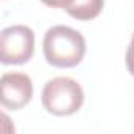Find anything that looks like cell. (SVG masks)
Returning a JSON list of instances; mask_svg holds the SVG:
<instances>
[{
	"label": "cell",
	"mask_w": 134,
	"mask_h": 134,
	"mask_svg": "<svg viewBox=\"0 0 134 134\" xmlns=\"http://www.w3.org/2000/svg\"><path fill=\"white\" fill-rule=\"evenodd\" d=\"M85 38L68 25H54L44 33L43 52L46 62L55 68H73L85 55Z\"/></svg>",
	"instance_id": "obj_1"
},
{
	"label": "cell",
	"mask_w": 134,
	"mask_h": 134,
	"mask_svg": "<svg viewBox=\"0 0 134 134\" xmlns=\"http://www.w3.org/2000/svg\"><path fill=\"white\" fill-rule=\"evenodd\" d=\"M41 101L44 109L52 115H73L84 104V90L77 81L66 76H58L44 84Z\"/></svg>",
	"instance_id": "obj_2"
},
{
	"label": "cell",
	"mask_w": 134,
	"mask_h": 134,
	"mask_svg": "<svg viewBox=\"0 0 134 134\" xmlns=\"http://www.w3.org/2000/svg\"><path fill=\"white\" fill-rule=\"evenodd\" d=\"M35 51V33L27 25H10L0 35V60L3 65L27 63Z\"/></svg>",
	"instance_id": "obj_3"
},
{
	"label": "cell",
	"mask_w": 134,
	"mask_h": 134,
	"mask_svg": "<svg viewBox=\"0 0 134 134\" xmlns=\"http://www.w3.org/2000/svg\"><path fill=\"white\" fill-rule=\"evenodd\" d=\"M0 88L2 106L11 110L22 109L33 96V84L25 73H5L0 79Z\"/></svg>",
	"instance_id": "obj_4"
},
{
	"label": "cell",
	"mask_w": 134,
	"mask_h": 134,
	"mask_svg": "<svg viewBox=\"0 0 134 134\" xmlns=\"http://www.w3.org/2000/svg\"><path fill=\"white\" fill-rule=\"evenodd\" d=\"M104 0H73L66 7V13L77 21H92L101 14Z\"/></svg>",
	"instance_id": "obj_5"
},
{
	"label": "cell",
	"mask_w": 134,
	"mask_h": 134,
	"mask_svg": "<svg viewBox=\"0 0 134 134\" xmlns=\"http://www.w3.org/2000/svg\"><path fill=\"white\" fill-rule=\"evenodd\" d=\"M126 68H128V71L134 76V33H132L131 43H129L128 51H126Z\"/></svg>",
	"instance_id": "obj_6"
},
{
	"label": "cell",
	"mask_w": 134,
	"mask_h": 134,
	"mask_svg": "<svg viewBox=\"0 0 134 134\" xmlns=\"http://www.w3.org/2000/svg\"><path fill=\"white\" fill-rule=\"evenodd\" d=\"M41 2L51 8H66L73 0H41Z\"/></svg>",
	"instance_id": "obj_7"
}]
</instances>
